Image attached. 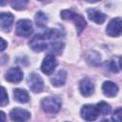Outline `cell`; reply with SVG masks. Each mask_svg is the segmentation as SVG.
I'll return each mask as SVG.
<instances>
[{
    "label": "cell",
    "mask_w": 122,
    "mask_h": 122,
    "mask_svg": "<svg viewBox=\"0 0 122 122\" xmlns=\"http://www.w3.org/2000/svg\"><path fill=\"white\" fill-rule=\"evenodd\" d=\"M60 14H61V18H63L65 20H71L74 22V25L76 27L78 34H80L82 32V30H84V29L87 26L85 18L82 15H80V14H78V13H76L71 10H62Z\"/></svg>",
    "instance_id": "obj_1"
},
{
    "label": "cell",
    "mask_w": 122,
    "mask_h": 122,
    "mask_svg": "<svg viewBox=\"0 0 122 122\" xmlns=\"http://www.w3.org/2000/svg\"><path fill=\"white\" fill-rule=\"evenodd\" d=\"M42 109L48 113H56L61 109L62 102L57 96L45 97L42 100Z\"/></svg>",
    "instance_id": "obj_2"
},
{
    "label": "cell",
    "mask_w": 122,
    "mask_h": 122,
    "mask_svg": "<svg viewBox=\"0 0 122 122\" xmlns=\"http://www.w3.org/2000/svg\"><path fill=\"white\" fill-rule=\"evenodd\" d=\"M48 39L44 35V33H39L35 34L30 41V47L36 52H40L46 49H48L49 44H48Z\"/></svg>",
    "instance_id": "obj_3"
},
{
    "label": "cell",
    "mask_w": 122,
    "mask_h": 122,
    "mask_svg": "<svg viewBox=\"0 0 122 122\" xmlns=\"http://www.w3.org/2000/svg\"><path fill=\"white\" fill-rule=\"evenodd\" d=\"M15 32L19 36L28 37L32 32V24L28 19H21L16 23Z\"/></svg>",
    "instance_id": "obj_4"
},
{
    "label": "cell",
    "mask_w": 122,
    "mask_h": 122,
    "mask_svg": "<svg viewBox=\"0 0 122 122\" xmlns=\"http://www.w3.org/2000/svg\"><path fill=\"white\" fill-rule=\"evenodd\" d=\"M106 31L110 36H120L122 34V18L116 17L112 19L106 28Z\"/></svg>",
    "instance_id": "obj_5"
},
{
    "label": "cell",
    "mask_w": 122,
    "mask_h": 122,
    "mask_svg": "<svg viewBox=\"0 0 122 122\" xmlns=\"http://www.w3.org/2000/svg\"><path fill=\"white\" fill-rule=\"evenodd\" d=\"M28 84L31 92H41L44 88V82L42 77L37 73H30L28 76Z\"/></svg>",
    "instance_id": "obj_6"
},
{
    "label": "cell",
    "mask_w": 122,
    "mask_h": 122,
    "mask_svg": "<svg viewBox=\"0 0 122 122\" xmlns=\"http://www.w3.org/2000/svg\"><path fill=\"white\" fill-rule=\"evenodd\" d=\"M56 66H57V61L55 59V56L51 53H49L46 55V57L44 58L41 64V71L45 74L50 75L54 71Z\"/></svg>",
    "instance_id": "obj_7"
},
{
    "label": "cell",
    "mask_w": 122,
    "mask_h": 122,
    "mask_svg": "<svg viewBox=\"0 0 122 122\" xmlns=\"http://www.w3.org/2000/svg\"><path fill=\"white\" fill-rule=\"evenodd\" d=\"M99 115V112L97 111L96 105H91L87 104L84 105L81 109V117L87 121H93L95 120Z\"/></svg>",
    "instance_id": "obj_8"
},
{
    "label": "cell",
    "mask_w": 122,
    "mask_h": 122,
    "mask_svg": "<svg viewBox=\"0 0 122 122\" xmlns=\"http://www.w3.org/2000/svg\"><path fill=\"white\" fill-rule=\"evenodd\" d=\"M79 90L83 96L89 97L94 92V84L92 79L85 77L79 83Z\"/></svg>",
    "instance_id": "obj_9"
},
{
    "label": "cell",
    "mask_w": 122,
    "mask_h": 122,
    "mask_svg": "<svg viewBox=\"0 0 122 122\" xmlns=\"http://www.w3.org/2000/svg\"><path fill=\"white\" fill-rule=\"evenodd\" d=\"M13 15L10 12H2L0 14V28L3 31L9 32L13 24Z\"/></svg>",
    "instance_id": "obj_10"
},
{
    "label": "cell",
    "mask_w": 122,
    "mask_h": 122,
    "mask_svg": "<svg viewBox=\"0 0 122 122\" xmlns=\"http://www.w3.org/2000/svg\"><path fill=\"white\" fill-rule=\"evenodd\" d=\"M10 117L13 121H27L30 117V113L23 109L14 108L10 112Z\"/></svg>",
    "instance_id": "obj_11"
},
{
    "label": "cell",
    "mask_w": 122,
    "mask_h": 122,
    "mask_svg": "<svg viewBox=\"0 0 122 122\" xmlns=\"http://www.w3.org/2000/svg\"><path fill=\"white\" fill-rule=\"evenodd\" d=\"M5 78L7 81H9L10 83H18L23 79V71L17 67L10 68L6 72Z\"/></svg>",
    "instance_id": "obj_12"
},
{
    "label": "cell",
    "mask_w": 122,
    "mask_h": 122,
    "mask_svg": "<svg viewBox=\"0 0 122 122\" xmlns=\"http://www.w3.org/2000/svg\"><path fill=\"white\" fill-rule=\"evenodd\" d=\"M102 91L104 95L108 97H114L118 92V87L112 81H105L102 85Z\"/></svg>",
    "instance_id": "obj_13"
},
{
    "label": "cell",
    "mask_w": 122,
    "mask_h": 122,
    "mask_svg": "<svg viewBox=\"0 0 122 122\" xmlns=\"http://www.w3.org/2000/svg\"><path fill=\"white\" fill-rule=\"evenodd\" d=\"M87 13H88V16H89L90 20L93 21L96 24H103L106 20V15L103 12H101L97 10L90 9V10H87Z\"/></svg>",
    "instance_id": "obj_14"
},
{
    "label": "cell",
    "mask_w": 122,
    "mask_h": 122,
    "mask_svg": "<svg viewBox=\"0 0 122 122\" xmlns=\"http://www.w3.org/2000/svg\"><path fill=\"white\" fill-rule=\"evenodd\" d=\"M67 79V72L64 70H60L58 71V72L56 74H54L51 78V82L52 84V86L54 87H61L65 84Z\"/></svg>",
    "instance_id": "obj_15"
},
{
    "label": "cell",
    "mask_w": 122,
    "mask_h": 122,
    "mask_svg": "<svg viewBox=\"0 0 122 122\" xmlns=\"http://www.w3.org/2000/svg\"><path fill=\"white\" fill-rule=\"evenodd\" d=\"M13 97L19 103H27L30 100L29 93L23 89H15L13 91Z\"/></svg>",
    "instance_id": "obj_16"
},
{
    "label": "cell",
    "mask_w": 122,
    "mask_h": 122,
    "mask_svg": "<svg viewBox=\"0 0 122 122\" xmlns=\"http://www.w3.org/2000/svg\"><path fill=\"white\" fill-rule=\"evenodd\" d=\"M34 20L38 28H45L48 22V17L43 11H38L34 16Z\"/></svg>",
    "instance_id": "obj_17"
},
{
    "label": "cell",
    "mask_w": 122,
    "mask_h": 122,
    "mask_svg": "<svg viewBox=\"0 0 122 122\" xmlns=\"http://www.w3.org/2000/svg\"><path fill=\"white\" fill-rule=\"evenodd\" d=\"M50 46V53L53 54H60L63 48H64V44L61 42V41H53V42H51V44L49 45Z\"/></svg>",
    "instance_id": "obj_18"
},
{
    "label": "cell",
    "mask_w": 122,
    "mask_h": 122,
    "mask_svg": "<svg viewBox=\"0 0 122 122\" xmlns=\"http://www.w3.org/2000/svg\"><path fill=\"white\" fill-rule=\"evenodd\" d=\"M96 108H97V111L99 112V114H102V115H107L111 112V106L104 102V101H101L99 103L96 104Z\"/></svg>",
    "instance_id": "obj_19"
},
{
    "label": "cell",
    "mask_w": 122,
    "mask_h": 122,
    "mask_svg": "<svg viewBox=\"0 0 122 122\" xmlns=\"http://www.w3.org/2000/svg\"><path fill=\"white\" fill-rule=\"evenodd\" d=\"M28 2H29V0H11L10 6L12 9H14L16 10H22L27 7Z\"/></svg>",
    "instance_id": "obj_20"
},
{
    "label": "cell",
    "mask_w": 122,
    "mask_h": 122,
    "mask_svg": "<svg viewBox=\"0 0 122 122\" xmlns=\"http://www.w3.org/2000/svg\"><path fill=\"white\" fill-rule=\"evenodd\" d=\"M112 119L116 122H122V108L116 109L113 112V113L112 115Z\"/></svg>",
    "instance_id": "obj_21"
},
{
    "label": "cell",
    "mask_w": 122,
    "mask_h": 122,
    "mask_svg": "<svg viewBox=\"0 0 122 122\" xmlns=\"http://www.w3.org/2000/svg\"><path fill=\"white\" fill-rule=\"evenodd\" d=\"M9 103V97H8V94L6 92V90L4 87H2V90H1V107H5L7 104Z\"/></svg>",
    "instance_id": "obj_22"
},
{
    "label": "cell",
    "mask_w": 122,
    "mask_h": 122,
    "mask_svg": "<svg viewBox=\"0 0 122 122\" xmlns=\"http://www.w3.org/2000/svg\"><path fill=\"white\" fill-rule=\"evenodd\" d=\"M88 61H92V64L97 65L100 63V55L97 52H92V54H90V58H88Z\"/></svg>",
    "instance_id": "obj_23"
},
{
    "label": "cell",
    "mask_w": 122,
    "mask_h": 122,
    "mask_svg": "<svg viewBox=\"0 0 122 122\" xmlns=\"http://www.w3.org/2000/svg\"><path fill=\"white\" fill-rule=\"evenodd\" d=\"M109 70L112 72H117L118 71V68L116 66V64L113 62V61H111L110 62V66H109Z\"/></svg>",
    "instance_id": "obj_24"
},
{
    "label": "cell",
    "mask_w": 122,
    "mask_h": 122,
    "mask_svg": "<svg viewBox=\"0 0 122 122\" xmlns=\"http://www.w3.org/2000/svg\"><path fill=\"white\" fill-rule=\"evenodd\" d=\"M0 41H1V48H0V50H1V51H3L6 49V47H7V42L3 38H1Z\"/></svg>",
    "instance_id": "obj_25"
},
{
    "label": "cell",
    "mask_w": 122,
    "mask_h": 122,
    "mask_svg": "<svg viewBox=\"0 0 122 122\" xmlns=\"http://www.w3.org/2000/svg\"><path fill=\"white\" fill-rule=\"evenodd\" d=\"M7 2H8V0H0V5L1 6H4Z\"/></svg>",
    "instance_id": "obj_26"
},
{
    "label": "cell",
    "mask_w": 122,
    "mask_h": 122,
    "mask_svg": "<svg viewBox=\"0 0 122 122\" xmlns=\"http://www.w3.org/2000/svg\"><path fill=\"white\" fill-rule=\"evenodd\" d=\"M1 117H2V121H5V113L3 112H1Z\"/></svg>",
    "instance_id": "obj_27"
},
{
    "label": "cell",
    "mask_w": 122,
    "mask_h": 122,
    "mask_svg": "<svg viewBox=\"0 0 122 122\" xmlns=\"http://www.w3.org/2000/svg\"><path fill=\"white\" fill-rule=\"evenodd\" d=\"M119 64H120V67H121V69H122V56L119 58Z\"/></svg>",
    "instance_id": "obj_28"
},
{
    "label": "cell",
    "mask_w": 122,
    "mask_h": 122,
    "mask_svg": "<svg viewBox=\"0 0 122 122\" xmlns=\"http://www.w3.org/2000/svg\"><path fill=\"white\" fill-rule=\"evenodd\" d=\"M93 1H99V0H93Z\"/></svg>",
    "instance_id": "obj_29"
},
{
    "label": "cell",
    "mask_w": 122,
    "mask_h": 122,
    "mask_svg": "<svg viewBox=\"0 0 122 122\" xmlns=\"http://www.w3.org/2000/svg\"><path fill=\"white\" fill-rule=\"evenodd\" d=\"M39 1H45V0H39Z\"/></svg>",
    "instance_id": "obj_30"
}]
</instances>
